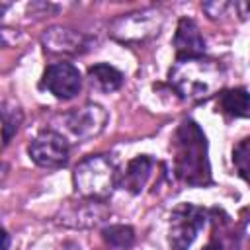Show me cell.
<instances>
[{
    "label": "cell",
    "instance_id": "6da1fadb",
    "mask_svg": "<svg viewBox=\"0 0 250 250\" xmlns=\"http://www.w3.org/2000/svg\"><path fill=\"white\" fill-rule=\"evenodd\" d=\"M174 172L193 188L209 186L211 164L207 154V137L193 119H184L174 137Z\"/></svg>",
    "mask_w": 250,
    "mask_h": 250
},
{
    "label": "cell",
    "instance_id": "44dd1931",
    "mask_svg": "<svg viewBox=\"0 0 250 250\" xmlns=\"http://www.w3.org/2000/svg\"><path fill=\"white\" fill-rule=\"evenodd\" d=\"M205 250H223V248H221V242L213 240V242H209V246H207Z\"/></svg>",
    "mask_w": 250,
    "mask_h": 250
},
{
    "label": "cell",
    "instance_id": "2e32d148",
    "mask_svg": "<svg viewBox=\"0 0 250 250\" xmlns=\"http://www.w3.org/2000/svg\"><path fill=\"white\" fill-rule=\"evenodd\" d=\"M21 119H23V113H21V109H20L16 104H10V102H4V104H2V131H4V146L12 141V137H14V135H16V131L20 129Z\"/></svg>",
    "mask_w": 250,
    "mask_h": 250
},
{
    "label": "cell",
    "instance_id": "7c38bea8",
    "mask_svg": "<svg viewBox=\"0 0 250 250\" xmlns=\"http://www.w3.org/2000/svg\"><path fill=\"white\" fill-rule=\"evenodd\" d=\"M152 166H154V160L150 156H146V154L135 156L133 160H129L125 172L121 174L119 186L131 193H141V189L145 188V184L152 172Z\"/></svg>",
    "mask_w": 250,
    "mask_h": 250
},
{
    "label": "cell",
    "instance_id": "e0dca14e",
    "mask_svg": "<svg viewBox=\"0 0 250 250\" xmlns=\"http://www.w3.org/2000/svg\"><path fill=\"white\" fill-rule=\"evenodd\" d=\"M232 162L238 170V176L250 184V139L236 145V148L232 152Z\"/></svg>",
    "mask_w": 250,
    "mask_h": 250
},
{
    "label": "cell",
    "instance_id": "9c48e42d",
    "mask_svg": "<svg viewBox=\"0 0 250 250\" xmlns=\"http://www.w3.org/2000/svg\"><path fill=\"white\" fill-rule=\"evenodd\" d=\"M41 43L45 51L55 55H82L92 47V39L88 35L62 25H53L45 29L41 35Z\"/></svg>",
    "mask_w": 250,
    "mask_h": 250
},
{
    "label": "cell",
    "instance_id": "5b68a950",
    "mask_svg": "<svg viewBox=\"0 0 250 250\" xmlns=\"http://www.w3.org/2000/svg\"><path fill=\"white\" fill-rule=\"evenodd\" d=\"M207 213L191 203H182L170 215V246L172 250H188L205 227Z\"/></svg>",
    "mask_w": 250,
    "mask_h": 250
},
{
    "label": "cell",
    "instance_id": "9a60e30c",
    "mask_svg": "<svg viewBox=\"0 0 250 250\" xmlns=\"http://www.w3.org/2000/svg\"><path fill=\"white\" fill-rule=\"evenodd\" d=\"M102 238L113 248L127 250L135 244V230L129 225H109L102 230Z\"/></svg>",
    "mask_w": 250,
    "mask_h": 250
},
{
    "label": "cell",
    "instance_id": "30bf717a",
    "mask_svg": "<svg viewBox=\"0 0 250 250\" xmlns=\"http://www.w3.org/2000/svg\"><path fill=\"white\" fill-rule=\"evenodd\" d=\"M109 215V209L104 201L98 199H82L78 203L68 205L62 211L61 223L72 229H92L98 227L102 221H105Z\"/></svg>",
    "mask_w": 250,
    "mask_h": 250
},
{
    "label": "cell",
    "instance_id": "7a4b0ae2",
    "mask_svg": "<svg viewBox=\"0 0 250 250\" xmlns=\"http://www.w3.org/2000/svg\"><path fill=\"white\" fill-rule=\"evenodd\" d=\"M168 82L184 100H205L221 90L225 68L221 62L207 57L176 59L168 70Z\"/></svg>",
    "mask_w": 250,
    "mask_h": 250
},
{
    "label": "cell",
    "instance_id": "d6986e66",
    "mask_svg": "<svg viewBox=\"0 0 250 250\" xmlns=\"http://www.w3.org/2000/svg\"><path fill=\"white\" fill-rule=\"evenodd\" d=\"M232 8L238 12L240 18H244V20L250 18V2H234Z\"/></svg>",
    "mask_w": 250,
    "mask_h": 250
},
{
    "label": "cell",
    "instance_id": "5bb4252c",
    "mask_svg": "<svg viewBox=\"0 0 250 250\" xmlns=\"http://www.w3.org/2000/svg\"><path fill=\"white\" fill-rule=\"evenodd\" d=\"M88 78H90V84L94 88H98L100 92H115L123 84V72L111 64H105V62L90 66Z\"/></svg>",
    "mask_w": 250,
    "mask_h": 250
},
{
    "label": "cell",
    "instance_id": "4fadbf2b",
    "mask_svg": "<svg viewBox=\"0 0 250 250\" xmlns=\"http://www.w3.org/2000/svg\"><path fill=\"white\" fill-rule=\"evenodd\" d=\"M219 109L230 117H250V92L244 88L221 90Z\"/></svg>",
    "mask_w": 250,
    "mask_h": 250
},
{
    "label": "cell",
    "instance_id": "ac0fdd59",
    "mask_svg": "<svg viewBox=\"0 0 250 250\" xmlns=\"http://www.w3.org/2000/svg\"><path fill=\"white\" fill-rule=\"evenodd\" d=\"M229 8H232L230 2H205V4H203V10H205L207 16L213 18V20L219 18V16H225V12H227Z\"/></svg>",
    "mask_w": 250,
    "mask_h": 250
},
{
    "label": "cell",
    "instance_id": "8fae6325",
    "mask_svg": "<svg viewBox=\"0 0 250 250\" xmlns=\"http://www.w3.org/2000/svg\"><path fill=\"white\" fill-rule=\"evenodd\" d=\"M176 59H191L205 55V39L191 18H182L174 35Z\"/></svg>",
    "mask_w": 250,
    "mask_h": 250
},
{
    "label": "cell",
    "instance_id": "52a82bcc",
    "mask_svg": "<svg viewBox=\"0 0 250 250\" xmlns=\"http://www.w3.org/2000/svg\"><path fill=\"white\" fill-rule=\"evenodd\" d=\"M62 125L64 129L76 139V141H88L98 137L107 123V113L98 104H84L80 107H74L66 113H62Z\"/></svg>",
    "mask_w": 250,
    "mask_h": 250
},
{
    "label": "cell",
    "instance_id": "ffe728a7",
    "mask_svg": "<svg viewBox=\"0 0 250 250\" xmlns=\"http://www.w3.org/2000/svg\"><path fill=\"white\" fill-rule=\"evenodd\" d=\"M2 240H4L2 250H10V234H8V230H2Z\"/></svg>",
    "mask_w": 250,
    "mask_h": 250
},
{
    "label": "cell",
    "instance_id": "8992f818",
    "mask_svg": "<svg viewBox=\"0 0 250 250\" xmlns=\"http://www.w3.org/2000/svg\"><path fill=\"white\" fill-rule=\"evenodd\" d=\"M68 152H70V148H68V143H66L64 135H61L53 129H47V131L39 133L27 146L29 158L37 166L49 168V170L66 166Z\"/></svg>",
    "mask_w": 250,
    "mask_h": 250
},
{
    "label": "cell",
    "instance_id": "277c9868",
    "mask_svg": "<svg viewBox=\"0 0 250 250\" xmlns=\"http://www.w3.org/2000/svg\"><path fill=\"white\" fill-rule=\"evenodd\" d=\"M164 16L158 8H145L115 18L109 25L113 39L121 43H141L160 33Z\"/></svg>",
    "mask_w": 250,
    "mask_h": 250
},
{
    "label": "cell",
    "instance_id": "3957f363",
    "mask_svg": "<svg viewBox=\"0 0 250 250\" xmlns=\"http://www.w3.org/2000/svg\"><path fill=\"white\" fill-rule=\"evenodd\" d=\"M74 189L84 199L105 201L119 186V174L115 164L105 154H92L78 162L72 172Z\"/></svg>",
    "mask_w": 250,
    "mask_h": 250
},
{
    "label": "cell",
    "instance_id": "ba28073f",
    "mask_svg": "<svg viewBox=\"0 0 250 250\" xmlns=\"http://www.w3.org/2000/svg\"><path fill=\"white\" fill-rule=\"evenodd\" d=\"M82 76L72 62H53L45 68L41 88L51 92L59 100H70L80 92Z\"/></svg>",
    "mask_w": 250,
    "mask_h": 250
}]
</instances>
